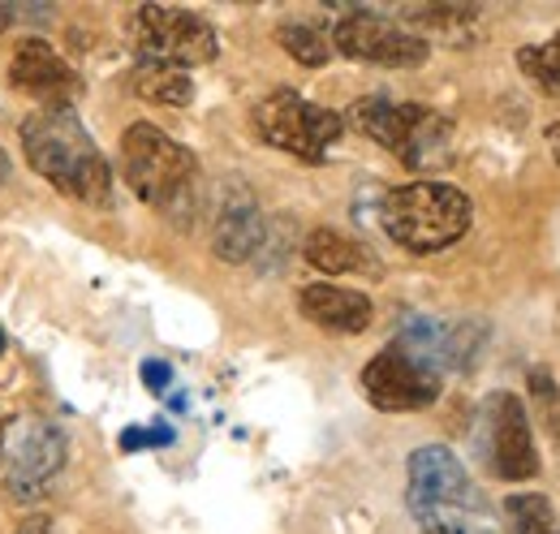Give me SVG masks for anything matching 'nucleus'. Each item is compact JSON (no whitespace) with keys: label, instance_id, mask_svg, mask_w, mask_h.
Segmentation results:
<instances>
[{"label":"nucleus","instance_id":"nucleus-25","mask_svg":"<svg viewBox=\"0 0 560 534\" xmlns=\"http://www.w3.org/2000/svg\"><path fill=\"white\" fill-rule=\"evenodd\" d=\"M9 22H13V13H9V9H4V4H0V35H4V31H9Z\"/></svg>","mask_w":560,"mask_h":534},{"label":"nucleus","instance_id":"nucleus-14","mask_svg":"<svg viewBox=\"0 0 560 534\" xmlns=\"http://www.w3.org/2000/svg\"><path fill=\"white\" fill-rule=\"evenodd\" d=\"M302 259L324 276H380V259L341 229H311L302 242Z\"/></svg>","mask_w":560,"mask_h":534},{"label":"nucleus","instance_id":"nucleus-26","mask_svg":"<svg viewBox=\"0 0 560 534\" xmlns=\"http://www.w3.org/2000/svg\"><path fill=\"white\" fill-rule=\"evenodd\" d=\"M4 182H9V155L0 151V186H4Z\"/></svg>","mask_w":560,"mask_h":534},{"label":"nucleus","instance_id":"nucleus-24","mask_svg":"<svg viewBox=\"0 0 560 534\" xmlns=\"http://www.w3.org/2000/svg\"><path fill=\"white\" fill-rule=\"evenodd\" d=\"M18 534H52V531H48L44 522H26V526H22V531H18Z\"/></svg>","mask_w":560,"mask_h":534},{"label":"nucleus","instance_id":"nucleus-20","mask_svg":"<svg viewBox=\"0 0 560 534\" xmlns=\"http://www.w3.org/2000/svg\"><path fill=\"white\" fill-rule=\"evenodd\" d=\"M415 22L431 26V31H444V35H466V31H470V22H475V9H457V4L422 9V13H415Z\"/></svg>","mask_w":560,"mask_h":534},{"label":"nucleus","instance_id":"nucleus-13","mask_svg":"<svg viewBox=\"0 0 560 534\" xmlns=\"http://www.w3.org/2000/svg\"><path fill=\"white\" fill-rule=\"evenodd\" d=\"M298 311H302L315 328L337 333V336L366 333V328H371V320H375V306H371V298H366L362 289L328 285V280L306 285V289L298 293Z\"/></svg>","mask_w":560,"mask_h":534},{"label":"nucleus","instance_id":"nucleus-21","mask_svg":"<svg viewBox=\"0 0 560 534\" xmlns=\"http://www.w3.org/2000/svg\"><path fill=\"white\" fill-rule=\"evenodd\" d=\"M177 436H173V427H130V431H121V453H139V449H160V444H173Z\"/></svg>","mask_w":560,"mask_h":534},{"label":"nucleus","instance_id":"nucleus-6","mask_svg":"<svg viewBox=\"0 0 560 534\" xmlns=\"http://www.w3.org/2000/svg\"><path fill=\"white\" fill-rule=\"evenodd\" d=\"M255 130L268 147L289 151L298 160H311L319 164L328 155L332 142H341L346 121L311 100H302L298 91H272L259 108H255Z\"/></svg>","mask_w":560,"mask_h":534},{"label":"nucleus","instance_id":"nucleus-1","mask_svg":"<svg viewBox=\"0 0 560 534\" xmlns=\"http://www.w3.org/2000/svg\"><path fill=\"white\" fill-rule=\"evenodd\" d=\"M22 151L26 164L70 199L104 207L113 195V169L70 104L35 108L22 126Z\"/></svg>","mask_w":560,"mask_h":534},{"label":"nucleus","instance_id":"nucleus-16","mask_svg":"<svg viewBox=\"0 0 560 534\" xmlns=\"http://www.w3.org/2000/svg\"><path fill=\"white\" fill-rule=\"evenodd\" d=\"M135 91L147 104H164V108H186L195 100V82L186 69L155 66V61H142L135 69Z\"/></svg>","mask_w":560,"mask_h":534},{"label":"nucleus","instance_id":"nucleus-7","mask_svg":"<svg viewBox=\"0 0 560 534\" xmlns=\"http://www.w3.org/2000/svg\"><path fill=\"white\" fill-rule=\"evenodd\" d=\"M135 44H139L142 61L173 69H195L215 61V31L190 9H168V4H139L135 9Z\"/></svg>","mask_w":560,"mask_h":534},{"label":"nucleus","instance_id":"nucleus-12","mask_svg":"<svg viewBox=\"0 0 560 534\" xmlns=\"http://www.w3.org/2000/svg\"><path fill=\"white\" fill-rule=\"evenodd\" d=\"M264 233H268V224H264V211H259L255 195H250L246 186H233V190L224 195V202H220L215 233H211L215 259H224V264H246V259H255L259 246H264Z\"/></svg>","mask_w":560,"mask_h":534},{"label":"nucleus","instance_id":"nucleus-15","mask_svg":"<svg viewBox=\"0 0 560 534\" xmlns=\"http://www.w3.org/2000/svg\"><path fill=\"white\" fill-rule=\"evenodd\" d=\"M9 78H13V86H22L31 95H57V91L73 86V69L44 39H22L18 44V53L9 61Z\"/></svg>","mask_w":560,"mask_h":534},{"label":"nucleus","instance_id":"nucleus-9","mask_svg":"<svg viewBox=\"0 0 560 534\" xmlns=\"http://www.w3.org/2000/svg\"><path fill=\"white\" fill-rule=\"evenodd\" d=\"M440 371L427 367L422 358H415L406 345H388L380 349L366 367H362V393L375 409L388 414H406V409H427L440 397Z\"/></svg>","mask_w":560,"mask_h":534},{"label":"nucleus","instance_id":"nucleus-19","mask_svg":"<svg viewBox=\"0 0 560 534\" xmlns=\"http://www.w3.org/2000/svg\"><path fill=\"white\" fill-rule=\"evenodd\" d=\"M530 397L539 405L544 422L552 427V436L560 440V384L548 367H530Z\"/></svg>","mask_w":560,"mask_h":534},{"label":"nucleus","instance_id":"nucleus-23","mask_svg":"<svg viewBox=\"0 0 560 534\" xmlns=\"http://www.w3.org/2000/svg\"><path fill=\"white\" fill-rule=\"evenodd\" d=\"M548 147H552V160L560 164V121L552 126V130H548Z\"/></svg>","mask_w":560,"mask_h":534},{"label":"nucleus","instance_id":"nucleus-4","mask_svg":"<svg viewBox=\"0 0 560 534\" xmlns=\"http://www.w3.org/2000/svg\"><path fill=\"white\" fill-rule=\"evenodd\" d=\"M470 220H475V207L448 182H410V186L388 190L380 202L384 233L410 255L448 251L453 242L466 237Z\"/></svg>","mask_w":560,"mask_h":534},{"label":"nucleus","instance_id":"nucleus-5","mask_svg":"<svg viewBox=\"0 0 560 534\" xmlns=\"http://www.w3.org/2000/svg\"><path fill=\"white\" fill-rule=\"evenodd\" d=\"M353 126L375 138L384 151H393L415 173H431L448 164L453 151V126L448 117L431 113L427 104H393L388 95H362L353 104Z\"/></svg>","mask_w":560,"mask_h":534},{"label":"nucleus","instance_id":"nucleus-3","mask_svg":"<svg viewBox=\"0 0 560 534\" xmlns=\"http://www.w3.org/2000/svg\"><path fill=\"white\" fill-rule=\"evenodd\" d=\"M121 169L130 190L147 207H155L164 220L190 229L195 211L203 202V182H199V160L182 142H173L151 121H135L121 134Z\"/></svg>","mask_w":560,"mask_h":534},{"label":"nucleus","instance_id":"nucleus-10","mask_svg":"<svg viewBox=\"0 0 560 534\" xmlns=\"http://www.w3.org/2000/svg\"><path fill=\"white\" fill-rule=\"evenodd\" d=\"M332 48L353 57V61H366V66L410 69L427 61V39L422 35L397 26L393 18L366 13V9H353L332 26Z\"/></svg>","mask_w":560,"mask_h":534},{"label":"nucleus","instance_id":"nucleus-27","mask_svg":"<svg viewBox=\"0 0 560 534\" xmlns=\"http://www.w3.org/2000/svg\"><path fill=\"white\" fill-rule=\"evenodd\" d=\"M0 453H4V418H0Z\"/></svg>","mask_w":560,"mask_h":534},{"label":"nucleus","instance_id":"nucleus-11","mask_svg":"<svg viewBox=\"0 0 560 534\" xmlns=\"http://www.w3.org/2000/svg\"><path fill=\"white\" fill-rule=\"evenodd\" d=\"M70 457V440L57 422H31L26 436L18 440V449L9 453V466H4V491L13 500H39L48 491V483L66 469Z\"/></svg>","mask_w":560,"mask_h":534},{"label":"nucleus","instance_id":"nucleus-22","mask_svg":"<svg viewBox=\"0 0 560 534\" xmlns=\"http://www.w3.org/2000/svg\"><path fill=\"white\" fill-rule=\"evenodd\" d=\"M142 384H147L155 397H164V393H168V384H173V367H168V362H160V358H147V362H142Z\"/></svg>","mask_w":560,"mask_h":534},{"label":"nucleus","instance_id":"nucleus-8","mask_svg":"<svg viewBox=\"0 0 560 534\" xmlns=\"http://www.w3.org/2000/svg\"><path fill=\"white\" fill-rule=\"evenodd\" d=\"M479 449L488 457L495 478L504 483H526L539 474V453L530 436V414L522 397L513 393H491L479 414Z\"/></svg>","mask_w":560,"mask_h":534},{"label":"nucleus","instance_id":"nucleus-2","mask_svg":"<svg viewBox=\"0 0 560 534\" xmlns=\"http://www.w3.org/2000/svg\"><path fill=\"white\" fill-rule=\"evenodd\" d=\"M406 500L422 534H500L488 496L444 444H422L406 466Z\"/></svg>","mask_w":560,"mask_h":534},{"label":"nucleus","instance_id":"nucleus-17","mask_svg":"<svg viewBox=\"0 0 560 534\" xmlns=\"http://www.w3.org/2000/svg\"><path fill=\"white\" fill-rule=\"evenodd\" d=\"M277 39L298 66L315 69V66H328V57H332V39L315 22H280Z\"/></svg>","mask_w":560,"mask_h":534},{"label":"nucleus","instance_id":"nucleus-28","mask_svg":"<svg viewBox=\"0 0 560 534\" xmlns=\"http://www.w3.org/2000/svg\"><path fill=\"white\" fill-rule=\"evenodd\" d=\"M0 349H4V333H0Z\"/></svg>","mask_w":560,"mask_h":534},{"label":"nucleus","instance_id":"nucleus-18","mask_svg":"<svg viewBox=\"0 0 560 534\" xmlns=\"http://www.w3.org/2000/svg\"><path fill=\"white\" fill-rule=\"evenodd\" d=\"M517 66L544 95H560V31L544 44H526L517 53Z\"/></svg>","mask_w":560,"mask_h":534}]
</instances>
